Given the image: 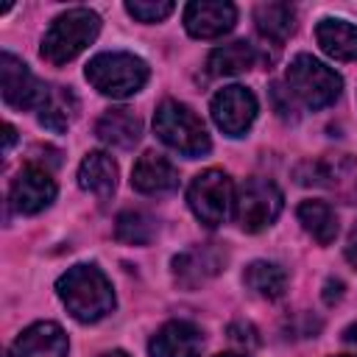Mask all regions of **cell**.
<instances>
[{
    "label": "cell",
    "mask_w": 357,
    "mask_h": 357,
    "mask_svg": "<svg viewBox=\"0 0 357 357\" xmlns=\"http://www.w3.org/2000/svg\"><path fill=\"white\" fill-rule=\"evenodd\" d=\"M59 298L64 301L67 312L84 324L100 321L114 310V293L106 273L95 265H73L56 282Z\"/></svg>",
    "instance_id": "6da1fadb"
},
{
    "label": "cell",
    "mask_w": 357,
    "mask_h": 357,
    "mask_svg": "<svg viewBox=\"0 0 357 357\" xmlns=\"http://www.w3.org/2000/svg\"><path fill=\"white\" fill-rule=\"evenodd\" d=\"M100 31V17L89 8H70L53 20L42 39V56L50 64H67L73 61Z\"/></svg>",
    "instance_id": "7a4b0ae2"
},
{
    "label": "cell",
    "mask_w": 357,
    "mask_h": 357,
    "mask_svg": "<svg viewBox=\"0 0 357 357\" xmlns=\"http://www.w3.org/2000/svg\"><path fill=\"white\" fill-rule=\"evenodd\" d=\"M153 128L165 145L184 156H201L212 148L204 120L184 103L165 100L153 114Z\"/></svg>",
    "instance_id": "3957f363"
},
{
    "label": "cell",
    "mask_w": 357,
    "mask_h": 357,
    "mask_svg": "<svg viewBox=\"0 0 357 357\" xmlns=\"http://www.w3.org/2000/svg\"><path fill=\"white\" fill-rule=\"evenodd\" d=\"M86 81L109 98H128L145 86L148 67L134 53H98L86 64Z\"/></svg>",
    "instance_id": "277c9868"
},
{
    "label": "cell",
    "mask_w": 357,
    "mask_h": 357,
    "mask_svg": "<svg viewBox=\"0 0 357 357\" xmlns=\"http://www.w3.org/2000/svg\"><path fill=\"white\" fill-rule=\"evenodd\" d=\"M287 84L310 109L332 106L340 98V89H343L340 75L332 67H326L324 61H318L315 56H310V53H298L290 61Z\"/></svg>",
    "instance_id": "5b68a950"
},
{
    "label": "cell",
    "mask_w": 357,
    "mask_h": 357,
    "mask_svg": "<svg viewBox=\"0 0 357 357\" xmlns=\"http://www.w3.org/2000/svg\"><path fill=\"white\" fill-rule=\"evenodd\" d=\"M296 178H298V184L321 187L346 204L357 201V162L349 153H335V156H321V159L304 162L296 170Z\"/></svg>",
    "instance_id": "8992f818"
},
{
    "label": "cell",
    "mask_w": 357,
    "mask_h": 357,
    "mask_svg": "<svg viewBox=\"0 0 357 357\" xmlns=\"http://www.w3.org/2000/svg\"><path fill=\"white\" fill-rule=\"evenodd\" d=\"M282 212V190L271 178H245L234 195V218L245 231H262Z\"/></svg>",
    "instance_id": "52a82bcc"
},
{
    "label": "cell",
    "mask_w": 357,
    "mask_h": 357,
    "mask_svg": "<svg viewBox=\"0 0 357 357\" xmlns=\"http://www.w3.org/2000/svg\"><path fill=\"white\" fill-rule=\"evenodd\" d=\"M187 201H190L192 215L204 226L215 229L226 220L229 209L234 206V187L223 170H204L192 178L187 190Z\"/></svg>",
    "instance_id": "ba28073f"
},
{
    "label": "cell",
    "mask_w": 357,
    "mask_h": 357,
    "mask_svg": "<svg viewBox=\"0 0 357 357\" xmlns=\"http://www.w3.org/2000/svg\"><path fill=\"white\" fill-rule=\"evenodd\" d=\"M0 84H3V98L11 109H39L47 98V86L28 70L25 61H20L11 53L0 56Z\"/></svg>",
    "instance_id": "9c48e42d"
},
{
    "label": "cell",
    "mask_w": 357,
    "mask_h": 357,
    "mask_svg": "<svg viewBox=\"0 0 357 357\" xmlns=\"http://www.w3.org/2000/svg\"><path fill=\"white\" fill-rule=\"evenodd\" d=\"M254 117H257V98L245 86H237V84L234 86H223L212 98V120L229 137L245 134L251 128Z\"/></svg>",
    "instance_id": "30bf717a"
},
{
    "label": "cell",
    "mask_w": 357,
    "mask_h": 357,
    "mask_svg": "<svg viewBox=\"0 0 357 357\" xmlns=\"http://www.w3.org/2000/svg\"><path fill=\"white\" fill-rule=\"evenodd\" d=\"M53 198H56V181L50 178V173L45 167L28 165L17 173L14 184H11V204L17 212L36 215L45 206H50Z\"/></svg>",
    "instance_id": "8fae6325"
},
{
    "label": "cell",
    "mask_w": 357,
    "mask_h": 357,
    "mask_svg": "<svg viewBox=\"0 0 357 357\" xmlns=\"http://www.w3.org/2000/svg\"><path fill=\"white\" fill-rule=\"evenodd\" d=\"M237 8L223 0H195L184 8V28L195 39H215L234 28Z\"/></svg>",
    "instance_id": "7c38bea8"
},
{
    "label": "cell",
    "mask_w": 357,
    "mask_h": 357,
    "mask_svg": "<svg viewBox=\"0 0 357 357\" xmlns=\"http://www.w3.org/2000/svg\"><path fill=\"white\" fill-rule=\"evenodd\" d=\"M226 262V254L215 245H192L181 254L173 257V273L176 282L184 287H198L206 279H212L215 273H220Z\"/></svg>",
    "instance_id": "4fadbf2b"
},
{
    "label": "cell",
    "mask_w": 357,
    "mask_h": 357,
    "mask_svg": "<svg viewBox=\"0 0 357 357\" xmlns=\"http://www.w3.org/2000/svg\"><path fill=\"white\" fill-rule=\"evenodd\" d=\"M201 349H204V335L198 326L187 321L165 324L148 346L151 357H198Z\"/></svg>",
    "instance_id": "5bb4252c"
},
{
    "label": "cell",
    "mask_w": 357,
    "mask_h": 357,
    "mask_svg": "<svg viewBox=\"0 0 357 357\" xmlns=\"http://www.w3.org/2000/svg\"><path fill=\"white\" fill-rule=\"evenodd\" d=\"M178 184V173L173 167V162L162 153H142L131 170V187L145 192V195H156V192H170Z\"/></svg>",
    "instance_id": "9a60e30c"
},
{
    "label": "cell",
    "mask_w": 357,
    "mask_h": 357,
    "mask_svg": "<svg viewBox=\"0 0 357 357\" xmlns=\"http://www.w3.org/2000/svg\"><path fill=\"white\" fill-rule=\"evenodd\" d=\"M17 357H67V335L53 321H39L28 326L14 346Z\"/></svg>",
    "instance_id": "2e32d148"
},
{
    "label": "cell",
    "mask_w": 357,
    "mask_h": 357,
    "mask_svg": "<svg viewBox=\"0 0 357 357\" xmlns=\"http://www.w3.org/2000/svg\"><path fill=\"white\" fill-rule=\"evenodd\" d=\"M315 39L321 50L337 61H354L357 59V25L346 20H321L315 28Z\"/></svg>",
    "instance_id": "e0dca14e"
},
{
    "label": "cell",
    "mask_w": 357,
    "mask_h": 357,
    "mask_svg": "<svg viewBox=\"0 0 357 357\" xmlns=\"http://www.w3.org/2000/svg\"><path fill=\"white\" fill-rule=\"evenodd\" d=\"M95 134H98L103 142H109V145L131 148V145L139 139V134H142V120H139L131 109H126V106L109 109V112L100 114V120H98V126H95Z\"/></svg>",
    "instance_id": "ac0fdd59"
},
{
    "label": "cell",
    "mask_w": 357,
    "mask_h": 357,
    "mask_svg": "<svg viewBox=\"0 0 357 357\" xmlns=\"http://www.w3.org/2000/svg\"><path fill=\"white\" fill-rule=\"evenodd\" d=\"M78 184L89 192H95L98 198H109L117 187V165L109 153L103 151H92L84 156L81 167H78Z\"/></svg>",
    "instance_id": "d6986e66"
},
{
    "label": "cell",
    "mask_w": 357,
    "mask_h": 357,
    "mask_svg": "<svg viewBox=\"0 0 357 357\" xmlns=\"http://www.w3.org/2000/svg\"><path fill=\"white\" fill-rule=\"evenodd\" d=\"M254 20L265 39L282 45L296 28V8L290 3H259Z\"/></svg>",
    "instance_id": "ffe728a7"
},
{
    "label": "cell",
    "mask_w": 357,
    "mask_h": 357,
    "mask_svg": "<svg viewBox=\"0 0 357 357\" xmlns=\"http://www.w3.org/2000/svg\"><path fill=\"white\" fill-rule=\"evenodd\" d=\"M75 109H78L75 95H73L70 89H64V86H53V89L47 92L45 103L39 106V123H42L45 128L61 134V131H67V126L73 123Z\"/></svg>",
    "instance_id": "44dd1931"
},
{
    "label": "cell",
    "mask_w": 357,
    "mask_h": 357,
    "mask_svg": "<svg viewBox=\"0 0 357 357\" xmlns=\"http://www.w3.org/2000/svg\"><path fill=\"white\" fill-rule=\"evenodd\" d=\"M257 64V50L248 42H229L209 56V70L212 75H237L245 73Z\"/></svg>",
    "instance_id": "7402d4cb"
},
{
    "label": "cell",
    "mask_w": 357,
    "mask_h": 357,
    "mask_svg": "<svg viewBox=\"0 0 357 357\" xmlns=\"http://www.w3.org/2000/svg\"><path fill=\"white\" fill-rule=\"evenodd\" d=\"M298 220L321 245H329L337 237V215L324 201H304L298 206Z\"/></svg>",
    "instance_id": "603a6c76"
},
{
    "label": "cell",
    "mask_w": 357,
    "mask_h": 357,
    "mask_svg": "<svg viewBox=\"0 0 357 357\" xmlns=\"http://www.w3.org/2000/svg\"><path fill=\"white\" fill-rule=\"evenodd\" d=\"M243 279H245V284H248L257 296H262V298H279V296L284 293V287H287V273H284L276 262H265V259L251 262V265L245 268Z\"/></svg>",
    "instance_id": "cb8c5ba5"
},
{
    "label": "cell",
    "mask_w": 357,
    "mask_h": 357,
    "mask_svg": "<svg viewBox=\"0 0 357 357\" xmlns=\"http://www.w3.org/2000/svg\"><path fill=\"white\" fill-rule=\"evenodd\" d=\"M156 234V223L151 215L139 212V209H126L117 215V223H114V237L120 243H128V245H145L151 243V237Z\"/></svg>",
    "instance_id": "d4e9b609"
},
{
    "label": "cell",
    "mask_w": 357,
    "mask_h": 357,
    "mask_svg": "<svg viewBox=\"0 0 357 357\" xmlns=\"http://www.w3.org/2000/svg\"><path fill=\"white\" fill-rule=\"evenodd\" d=\"M173 3H145V0H134V3H126V11L131 17H137L139 22H159L165 20L167 14H173Z\"/></svg>",
    "instance_id": "484cf974"
},
{
    "label": "cell",
    "mask_w": 357,
    "mask_h": 357,
    "mask_svg": "<svg viewBox=\"0 0 357 357\" xmlns=\"http://www.w3.org/2000/svg\"><path fill=\"white\" fill-rule=\"evenodd\" d=\"M229 340L237 343V346H243V349H254V346H259L257 329H254L251 324H245V321H234V324L229 326Z\"/></svg>",
    "instance_id": "4316f807"
},
{
    "label": "cell",
    "mask_w": 357,
    "mask_h": 357,
    "mask_svg": "<svg viewBox=\"0 0 357 357\" xmlns=\"http://www.w3.org/2000/svg\"><path fill=\"white\" fill-rule=\"evenodd\" d=\"M340 298H343V282L340 279H326V284H324V301L326 304H335Z\"/></svg>",
    "instance_id": "83f0119b"
},
{
    "label": "cell",
    "mask_w": 357,
    "mask_h": 357,
    "mask_svg": "<svg viewBox=\"0 0 357 357\" xmlns=\"http://www.w3.org/2000/svg\"><path fill=\"white\" fill-rule=\"evenodd\" d=\"M346 259L357 268V223H354V229L349 234V243H346Z\"/></svg>",
    "instance_id": "f1b7e54d"
},
{
    "label": "cell",
    "mask_w": 357,
    "mask_h": 357,
    "mask_svg": "<svg viewBox=\"0 0 357 357\" xmlns=\"http://www.w3.org/2000/svg\"><path fill=\"white\" fill-rule=\"evenodd\" d=\"M343 340H346V343H351V346H357V324L346 326V332H343Z\"/></svg>",
    "instance_id": "f546056e"
},
{
    "label": "cell",
    "mask_w": 357,
    "mask_h": 357,
    "mask_svg": "<svg viewBox=\"0 0 357 357\" xmlns=\"http://www.w3.org/2000/svg\"><path fill=\"white\" fill-rule=\"evenodd\" d=\"M14 139H17V131H14V126H8V123H6V151L14 145Z\"/></svg>",
    "instance_id": "4dcf8cb0"
},
{
    "label": "cell",
    "mask_w": 357,
    "mask_h": 357,
    "mask_svg": "<svg viewBox=\"0 0 357 357\" xmlns=\"http://www.w3.org/2000/svg\"><path fill=\"white\" fill-rule=\"evenodd\" d=\"M100 357H128L126 351H106V354H100Z\"/></svg>",
    "instance_id": "1f68e13d"
},
{
    "label": "cell",
    "mask_w": 357,
    "mask_h": 357,
    "mask_svg": "<svg viewBox=\"0 0 357 357\" xmlns=\"http://www.w3.org/2000/svg\"><path fill=\"white\" fill-rule=\"evenodd\" d=\"M218 357H245V354H218Z\"/></svg>",
    "instance_id": "d6a6232c"
},
{
    "label": "cell",
    "mask_w": 357,
    "mask_h": 357,
    "mask_svg": "<svg viewBox=\"0 0 357 357\" xmlns=\"http://www.w3.org/2000/svg\"><path fill=\"white\" fill-rule=\"evenodd\" d=\"M343 357H354V354H343Z\"/></svg>",
    "instance_id": "836d02e7"
}]
</instances>
